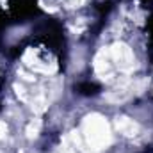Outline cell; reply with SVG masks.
<instances>
[{
	"mask_svg": "<svg viewBox=\"0 0 153 153\" xmlns=\"http://www.w3.org/2000/svg\"><path fill=\"white\" fill-rule=\"evenodd\" d=\"M5 135H7V125L0 121V139H5Z\"/></svg>",
	"mask_w": 153,
	"mask_h": 153,
	"instance_id": "8",
	"label": "cell"
},
{
	"mask_svg": "<svg viewBox=\"0 0 153 153\" xmlns=\"http://www.w3.org/2000/svg\"><path fill=\"white\" fill-rule=\"evenodd\" d=\"M111 57L121 70H130L134 66V53L125 43H114L111 46Z\"/></svg>",
	"mask_w": 153,
	"mask_h": 153,
	"instance_id": "2",
	"label": "cell"
},
{
	"mask_svg": "<svg viewBox=\"0 0 153 153\" xmlns=\"http://www.w3.org/2000/svg\"><path fill=\"white\" fill-rule=\"evenodd\" d=\"M34 111H36V112H43V111H45V98H43V96H39L38 100H36Z\"/></svg>",
	"mask_w": 153,
	"mask_h": 153,
	"instance_id": "6",
	"label": "cell"
},
{
	"mask_svg": "<svg viewBox=\"0 0 153 153\" xmlns=\"http://www.w3.org/2000/svg\"><path fill=\"white\" fill-rule=\"evenodd\" d=\"M64 153H75L73 150H70V148H64Z\"/></svg>",
	"mask_w": 153,
	"mask_h": 153,
	"instance_id": "9",
	"label": "cell"
},
{
	"mask_svg": "<svg viewBox=\"0 0 153 153\" xmlns=\"http://www.w3.org/2000/svg\"><path fill=\"white\" fill-rule=\"evenodd\" d=\"M128 96H130V93L126 89H116V91H111L105 94V100L112 102V103H121V102L128 100Z\"/></svg>",
	"mask_w": 153,
	"mask_h": 153,
	"instance_id": "4",
	"label": "cell"
},
{
	"mask_svg": "<svg viewBox=\"0 0 153 153\" xmlns=\"http://www.w3.org/2000/svg\"><path fill=\"white\" fill-rule=\"evenodd\" d=\"M39 128H41V121H39V119H32V121L29 123V126H27V137H29V139L38 137Z\"/></svg>",
	"mask_w": 153,
	"mask_h": 153,
	"instance_id": "5",
	"label": "cell"
},
{
	"mask_svg": "<svg viewBox=\"0 0 153 153\" xmlns=\"http://www.w3.org/2000/svg\"><path fill=\"white\" fill-rule=\"evenodd\" d=\"M116 128H117V132H121L123 135H126V137H134V135H137L139 134V130H141V126H139V123H135L134 119H130V117H126V116H117L114 121Z\"/></svg>",
	"mask_w": 153,
	"mask_h": 153,
	"instance_id": "3",
	"label": "cell"
},
{
	"mask_svg": "<svg viewBox=\"0 0 153 153\" xmlns=\"http://www.w3.org/2000/svg\"><path fill=\"white\" fill-rule=\"evenodd\" d=\"M82 130H84V135H85L87 144L94 152L107 148L111 144V141H112L109 123L100 114H89L84 119V123H82Z\"/></svg>",
	"mask_w": 153,
	"mask_h": 153,
	"instance_id": "1",
	"label": "cell"
},
{
	"mask_svg": "<svg viewBox=\"0 0 153 153\" xmlns=\"http://www.w3.org/2000/svg\"><path fill=\"white\" fill-rule=\"evenodd\" d=\"M14 89H16V93H18V96H20V98H22V100L25 102V100H27V94H25V89H23V87H20L18 84L14 85Z\"/></svg>",
	"mask_w": 153,
	"mask_h": 153,
	"instance_id": "7",
	"label": "cell"
}]
</instances>
